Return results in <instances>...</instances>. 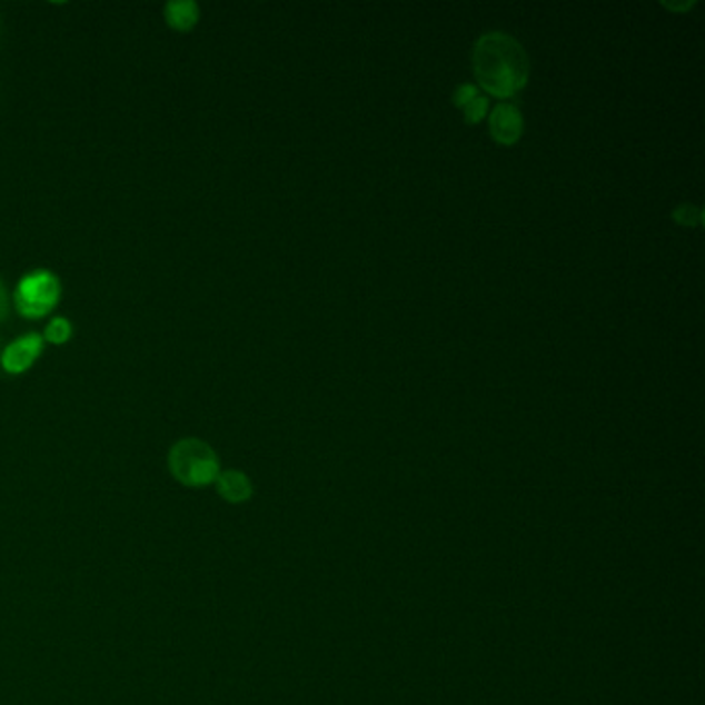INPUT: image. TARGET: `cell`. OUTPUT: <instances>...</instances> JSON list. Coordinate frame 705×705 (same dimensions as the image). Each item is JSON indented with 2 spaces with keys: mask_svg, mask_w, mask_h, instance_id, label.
Here are the masks:
<instances>
[{
  "mask_svg": "<svg viewBox=\"0 0 705 705\" xmlns=\"http://www.w3.org/2000/svg\"><path fill=\"white\" fill-rule=\"evenodd\" d=\"M471 64L476 81L497 98H514L528 83V54L509 33L480 36L471 50Z\"/></svg>",
  "mask_w": 705,
  "mask_h": 705,
  "instance_id": "obj_1",
  "label": "cell"
},
{
  "mask_svg": "<svg viewBox=\"0 0 705 705\" xmlns=\"http://www.w3.org/2000/svg\"><path fill=\"white\" fill-rule=\"evenodd\" d=\"M168 470L178 485L187 488H203L214 485L220 476V457L209 443L187 437L170 447Z\"/></svg>",
  "mask_w": 705,
  "mask_h": 705,
  "instance_id": "obj_2",
  "label": "cell"
},
{
  "mask_svg": "<svg viewBox=\"0 0 705 705\" xmlns=\"http://www.w3.org/2000/svg\"><path fill=\"white\" fill-rule=\"evenodd\" d=\"M62 284L59 276L48 269H36L26 274L17 284L13 302L21 317L44 319L59 307Z\"/></svg>",
  "mask_w": 705,
  "mask_h": 705,
  "instance_id": "obj_3",
  "label": "cell"
},
{
  "mask_svg": "<svg viewBox=\"0 0 705 705\" xmlns=\"http://www.w3.org/2000/svg\"><path fill=\"white\" fill-rule=\"evenodd\" d=\"M44 344L40 334L17 338L0 354V365L9 375H23L40 360V356L44 354Z\"/></svg>",
  "mask_w": 705,
  "mask_h": 705,
  "instance_id": "obj_4",
  "label": "cell"
},
{
  "mask_svg": "<svg viewBox=\"0 0 705 705\" xmlns=\"http://www.w3.org/2000/svg\"><path fill=\"white\" fill-rule=\"evenodd\" d=\"M488 131L500 146H514L524 132V118L514 103H499L488 118Z\"/></svg>",
  "mask_w": 705,
  "mask_h": 705,
  "instance_id": "obj_5",
  "label": "cell"
},
{
  "mask_svg": "<svg viewBox=\"0 0 705 705\" xmlns=\"http://www.w3.org/2000/svg\"><path fill=\"white\" fill-rule=\"evenodd\" d=\"M214 485L221 499L230 505H242L252 499L255 493L249 476L240 470H221Z\"/></svg>",
  "mask_w": 705,
  "mask_h": 705,
  "instance_id": "obj_6",
  "label": "cell"
},
{
  "mask_svg": "<svg viewBox=\"0 0 705 705\" xmlns=\"http://www.w3.org/2000/svg\"><path fill=\"white\" fill-rule=\"evenodd\" d=\"M201 17V9L192 0H172L163 7V19L166 23L177 31H191Z\"/></svg>",
  "mask_w": 705,
  "mask_h": 705,
  "instance_id": "obj_7",
  "label": "cell"
},
{
  "mask_svg": "<svg viewBox=\"0 0 705 705\" xmlns=\"http://www.w3.org/2000/svg\"><path fill=\"white\" fill-rule=\"evenodd\" d=\"M73 338V324L64 317H54L44 331V341H50L54 346H62Z\"/></svg>",
  "mask_w": 705,
  "mask_h": 705,
  "instance_id": "obj_8",
  "label": "cell"
},
{
  "mask_svg": "<svg viewBox=\"0 0 705 705\" xmlns=\"http://www.w3.org/2000/svg\"><path fill=\"white\" fill-rule=\"evenodd\" d=\"M673 218L683 226H699L704 221V211H702V207L685 203V206L676 207L673 211Z\"/></svg>",
  "mask_w": 705,
  "mask_h": 705,
  "instance_id": "obj_9",
  "label": "cell"
},
{
  "mask_svg": "<svg viewBox=\"0 0 705 705\" xmlns=\"http://www.w3.org/2000/svg\"><path fill=\"white\" fill-rule=\"evenodd\" d=\"M486 110H488V100H486L485 96H476V98H471L470 102L464 106V115H466V120L470 125L480 122L486 117Z\"/></svg>",
  "mask_w": 705,
  "mask_h": 705,
  "instance_id": "obj_10",
  "label": "cell"
},
{
  "mask_svg": "<svg viewBox=\"0 0 705 705\" xmlns=\"http://www.w3.org/2000/svg\"><path fill=\"white\" fill-rule=\"evenodd\" d=\"M476 96H478V89L470 86V83H466V86L457 88L456 93H454V103L464 108V106L470 102L471 98H476Z\"/></svg>",
  "mask_w": 705,
  "mask_h": 705,
  "instance_id": "obj_11",
  "label": "cell"
},
{
  "mask_svg": "<svg viewBox=\"0 0 705 705\" xmlns=\"http://www.w3.org/2000/svg\"><path fill=\"white\" fill-rule=\"evenodd\" d=\"M9 312H11V296L7 292L4 284H2V279H0V324H2V321H7Z\"/></svg>",
  "mask_w": 705,
  "mask_h": 705,
  "instance_id": "obj_12",
  "label": "cell"
},
{
  "mask_svg": "<svg viewBox=\"0 0 705 705\" xmlns=\"http://www.w3.org/2000/svg\"><path fill=\"white\" fill-rule=\"evenodd\" d=\"M693 4H695V2H685V4H668V2H664V7L671 9V11H689Z\"/></svg>",
  "mask_w": 705,
  "mask_h": 705,
  "instance_id": "obj_13",
  "label": "cell"
}]
</instances>
